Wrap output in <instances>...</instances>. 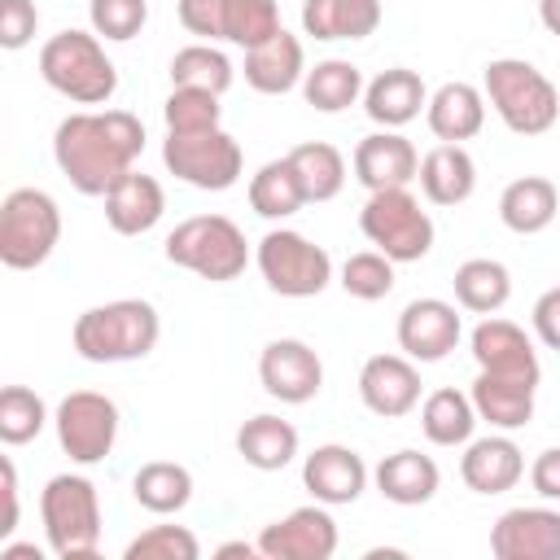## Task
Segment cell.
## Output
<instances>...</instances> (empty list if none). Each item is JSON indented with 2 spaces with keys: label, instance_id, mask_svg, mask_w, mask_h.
Here are the masks:
<instances>
[{
  "label": "cell",
  "instance_id": "cell-1",
  "mask_svg": "<svg viewBox=\"0 0 560 560\" xmlns=\"http://www.w3.org/2000/svg\"><path fill=\"white\" fill-rule=\"evenodd\" d=\"M144 122L127 109H83L57 122L52 162L83 197H105L140 158Z\"/></svg>",
  "mask_w": 560,
  "mask_h": 560
},
{
  "label": "cell",
  "instance_id": "cell-2",
  "mask_svg": "<svg viewBox=\"0 0 560 560\" xmlns=\"http://www.w3.org/2000/svg\"><path fill=\"white\" fill-rule=\"evenodd\" d=\"M162 337V319L153 311V302L144 298H118L105 306H88L74 328L70 341L79 350V359L88 363H131L144 359Z\"/></svg>",
  "mask_w": 560,
  "mask_h": 560
},
{
  "label": "cell",
  "instance_id": "cell-3",
  "mask_svg": "<svg viewBox=\"0 0 560 560\" xmlns=\"http://www.w3.org/2000/svg\"><path fill=\"white\" fill-rule=\"evenodd\" d=\"M481 92L494 105V114L503 118V127L516 136H542L560 118L556 83L521 57H494L481 74Z\"/></svg>",
  "mask_w": 560,
  "mask_h": 560
},
{
  "label": "cell",
  "instance_id": "cell-4",
  "mask_svg": "<svg viewBox=\"0 0 560 560\" xmlns=\"http://www.w3.org/2000/svg\"><path fill=\"white\" fill-rule=\"evenodd\" d=\"M39 79L74 105H105L118 92V70L105 57L101 35L61 31L39 48Z\"/></svg>",
  "mask_w": 560,
  "mask_h": 560
},
{
  "label": "cell",
  "instance_id": "cell-5",
  "mask_svg": "<svg viewBox=\"0 0 560 560\" xmlns=\"http://www.w3.org/2000/svg\"><path fill=\"white\" fill-rule=\"evenodd\" d=\"M44 538L61 560H92L101 547V499L79 472H57L39 494Z\"/></svg>",
  "mask_w": 560,
  "mask_h": 560
},
{
  "label": "cell",
  "instance_id": "cell-6",
  "mask_svg": "<svg viewBox=\"0 0 560 560\" xmlns=\"http://www.w3.org/2000/svg\"><path fill=\"white\" fill-rule=\"evenodd\" d=\"M166 262L210 280V284H228L245 271L249 262V245H245V232L228 219V214H192L184 219L166 245H162Z\"/></svg>",
  "mask_w": 560,
  "mask_h": 560
},
{
  "label": "cell",
  "instance_id": "cell-7",
  "mask_svg": "<svg viewBox=\"0 0 560 560\" xmlns=\"http://www.w3.org/2000/svg\"><path fill=\"white\" fill-rule=\"evenodd\" d=\"M61 241V210L44 188H13L0 206V262L9 271H31L48 262Z\"/></svg>",
  "mask_w": 560,
  "mask_h": 560
},
{
  "label": "cell",
  "instance_id": "cell-8",
  "mask_svg": "<svg viewBox=\"0 0 560 560\" xmlns=\"http://www.w3.org/2000/svg\"><path fill=\"white\" fill-rule=\"evenodd\" d=\"M359 228L394 262H420L433 249V219L420 210V201L407 188L368 192L359 210Z\"/></svg>",
  "mask_w": 560,
  "mask_h": 560
},
{
  "label": "cell",
  "instance_id": "cell-9",
  "mask_svg": "<svg viewBox=\"0 0 560 560\" xmlns=\"http://www.w3.org/2000/svg\"><path fill=\"white\" fill-rule=\"evenodd\" d=\"M254 262H258V271H262V280H267V289L280 293V298H315V293H324L328 280H332V258H328V249L315 245V241H306V236L293 232V228H271V232L258 241Z\"/></svg>",
  "mask_w": 560,
  "mask_h": 560
},
{
  "label": "cell",
  "instance_id": "cell-10",
  "mask_svg": "<svg viewBox=\"0 0 560 560\" xmlns=\"http://www.w3.org/2000/svg\"><path fill=\"white\" fill-rule=\"evenodd\" d=\"M162 162H166V171L175 179H184V184H192L201 192H228L241 179V166H245L241 144L223 127H214V131H188V136L166 131Z\"/></svg>",
  "mask_w": 560,
  "mask_h": 560
},
{
  "label": "cell",
  "instance_id": "cell-11",
  "mask_svg": "<svg viewBox=\"0 0 560 560\" xmlns=\"http://www.w3.org/2000/svg\"><path fill=\"white\" fill-rule=\"evenodd\" d=\"M57 442L74 464H101L118 442V407L96 389H74L57 402Z\"/></svg>",
  "mask_w": 560,
  "mask_h": 560
},
{
  "label": "cell",
  "instance_id": "cell-12",
  "mask_svg": "<svg viewBox=\"0 0 560 560\" xmlns=\"http://www.w3.org/2000/svg\"><path fill=\"white\" fill-rule=\"evenodd\" d=\"M258 551L267 560H328L337 551V521L328 516V503H306L284 521L262 525Z\"/></svg>",
  "mask_w": 560,
  "mask_h": 560
},
{
  "label": "cell",
  "instance_id": "cell-13",
  "mask_svg": "<svg viewBox=\"0 0 560 560\" xmlns=\"http://www.w3.org/2000/svg\"><path fill=\"white\" fill-rule=\"evenodd\" d=\"M258 381H262V389H267L271 398L298 407V402H311V398L319 394V385H324V363H319V354H315L306 341H298V337H276V341H267L262 354H258Z\"/></svg>",
  "mask_w": 560,
  "mask_h": 560
},
{
  "label": "cell",
  "instance_id": "cell-14",
  "mask_svg": "<svg viewBox=\"0 0 560 560\" xmlns=\"http://www.w3.org/2000/svg\"><path fill=\"white\" fill-rule=\"evenodd\" d=\"M464 337V324L451 302L442 298H416L398 315V350L416 363H438L446 359Z\"/></svg>",
  "mask_w": 560,
  "mask_h": 560
},
{
  "label": "cell",
  "instance_id": "cell-15",
  "mask_svg": "<svg viewBox=\"0 0 560 560\" xmlns=\"http://www.w3.org/2000/svg\"><path fill=\"white\" fill-rule=\"evenodd\" d=\"M494 560H560L556 508H508L490 529Z\"/></svg>",
  "mask_w": 560,
  "mask_h": 560
},
{
  "label": "cell",
  "instance_id": "cell-16",
  "mask_svg": "<svg viewBox=\"0 0 560 560\" xmlns=\"http://www.w3.org/2000/svg\"><path fill=\"white\" fill-rule=\"evenodd\" d=\"M359 398L372 416L398 420L420 402V372L407 354H372L359 368Z\"/></svg>",
  "mask_w": 560,
  "mask_h": 560
},
{
  "label": "cell",
  "instance_id": "cell-17",
  "mask_svg": "<svg viewBox=\"0 0 560 560\" xmlns=\"http://www.w3.org/2000/svg\"><path fill=\"white\" fill-rule=\"evenodd\" d=\"M302 486L311 490L315 503H328V508H341V503H354L368 486V464L359 451L341 446V442H324L315 446L306 459H302Z\"/></svg>",
  "mask_w": 560,
  "mask_h": 560
},
{
  "label": "cell",
  "instance_id": "cell-18",
  "mask_svg": "<svg viewBox=\"0 0 560 560\" xmlns=\"http://www.w3.org/2000/svg\"><path fill=\"white\" fill-rule=\"evenodd\" d=\"M468 350H472V359H477V372H499V376H529V381H542L538 354H534L525 328L512 324V319H494V315H486V319L472 328Z\"/></svg>",
  "mask_w": 560,
  "mask_h": 560
},
{
  "label": "cell",
  "instance_id": "cell-19",
  "mask_svg": "<svg viewBox=\"0 0 560 560\" xmlns=\"http://www.w3.org/2000/svg\"><path fill=\"white\" fill-rule=\"evenodd\" d=\"M420 171V153L407 136L398 131H372L354 144V179L368 188V192H381V188H407Z\"/></svg>",
  "mask_w": 560,
  "mask_h": 560
},
{
  "label": "cell",
  "instance_id": "cell-20",
  "mask_svg": "<svg viewBox=\"0 0 560 560\" xmlns=\"http://www.w3.org/2000/svg\"><path fill=\"white\" fill-rule=\"evenodd\" d=\"M534 394H538V381H529V376H499V372H477V381L468 389V398L477 407V420H486L499 433L525 429L534 420Z\"/></svg>",
  "mask_w": 560,
  "mask_h": 560
},
{
  "label": "cell",
  "instance_id": "cell-21",
  "mask_svg": "<svg viewBox=\"0 0 560 560\" xmlns=\"http://www.w3.org/2000/svg\"><path fill=\"white\" fill-rule=\"evenodd\" d=\"M459 477L472 494H503L525 477V455L508 433H490V438L468 442L459 459Z\"/></svg>",
  "mask_w": 560,
  "mask_h": 560
},
{
  "label": "cell",
  "instance_id": "cell-22",
  "mask_svg": "<svg viewBox=\"0 0 560 560\" xmlns=\"http://www.w3.org/2000/svg\"><path fill=\"white\" fill-rule=\"evenodd\" d=\"M429 105V92H424V79L407 66H389L381 70L368 88H363V109L376 127L385 131H398L407 127L411 118H420V109Z\"/></svg>",
  "mask_w": 560,
  "mask_h": 560
},
{
  "label": "cell",
  "instance_id": "cell-23",
  "mask_svg": "<svg viewBox=\"0 0 560 560\" xmlns=\"http://www.w3.org/2000/svg\"><path fill=\"white\" fill-rule=\"evenodd\" d=\"M162 210H166L162 184L153 175L136 171V166L105 192V219H109V228L118 236H144L149 228H158Z\"/></svg>",
  "mask_w": 560,
  "mask_h": 560
},
{
  "label": "cell",
  "instance_id": "cell-24",
  "mask_svg": "<svg viewBox=\"0 0 560 560\" xmlns=\"http://www.w3.org/2000/svg\"><path fill=\"white\" fill-rule=\"evenodd\" d=\"M306 79V52L302 39L289 31H276L267 44L245 52V83L262 96H284Z\"/></svg>",
  "mask_w": 560,
  "mask_h": 560
},
{
  "label": "cell",
  "instance_id": "cell-25",
  "mask_svg": "<svg viewBox=\"0 0 560 560\" xmlns=\"http://www.w3.org/2000/svg\"><path fill=\"white\" fill-rule=\"evenodd\" d=\"M424 122L429 131L442 140V144H459V140H472L481 127H486V92L472 88V83H442L429 105H424Z\"/></svg>",
  "mask_w": 560,
  "mask_h": 560
},
{
  "label": "cell",
  "instance_id": "cell-26",
  "mask_svg": "<svg viewBox=\"0 0 560 560\" xmlns=\"http://www.w3.org/2000/svg\"><path fill=\"white\" fill-rule=\"evenodd\" d=\"M420 192L433 201V206H459L472 197L477 188V162L468 158L464 144H433L424 158H420Z\"/></svg>",
  "mask_w": 560,
  "mask_h": 560
},
{
  "label": "cell",
  "instance_id": "cell-27",
  "mask_svg": "<svg viewBox=\"0 0 560 560\" xmlns=\"http://www.w3.org/2000/svg\"><path fill=\"white\" fill-rule=\"evenodd\" d=\"M560 210V192L547 175H521L499 192V219L516 236H538L551 228Z\"/></svg>",
  "mask_w": 560,
  "mask_h": 560
},
{
  "label": "cell",
  "instance_id": "cell-28",
  "mask_svg": "<svg viewBox=\"0 0 560 560\" xmlns=\"http://www.w3.org/2000/svg\"><path fill=\"white\" fill-rule=\"evenodd\" d=\"M372 477H376V490L389 503H398V508H420L442 486L438 464L429 455H420V451H394V455H385Z\"/></svg>",
  "mask_w": 560,
  "mask_h": 560
},
{
  "label": "cell",
  "instance_id": "cell-29",
  "mask_svg": "<svg viewBox=\"0 0 560 560\" xmlns=\"http://www.w3.org/2000/svg\"><path fill=\"white\" fill-rule=\"evenodd\" d=\"M381 26V0H302V31L315 39H368Z\"/></svg>",
  "mask_w": 560,
  "mask_h": 560
},
{
  "label": "cell",
  "instance_id": "cell-30",
  "mask_svg": "<svg viewBox=\"0 0 560 560\" xmlns=\"http://www.w3.org/2000/svg\"><path fill=\"white\" fill-rule=\"evenodd\" d=\"M236 451L249 468L258 472H280L284 464H293L298 455V429L271 411L262 416H249L241 429H236Z\"/></svg>",
  "mask_w": 560,
  "mask_h": 560
},
{
  "label": "cell",
  "instance_id": "cell-31",
  "mask_svg": "<svg viewBox=\"0 0 560 560\" xmlns=\"http://www.w3.org/2000/svg\"><path fill=\"white\" fill-rule=\"evenodd\" d=\"M455 302L472 315H494L512 298V271L499 258H468L455 267Z\"/></svg>",
  "mask_w": 560,
  "mask_h": 560
},
{
  "label": "cell",
  "instance_id": "cell-32",
  "mask_svg": "<svg viewBox=\"0 0 560 560\" xmlns=\"http://www.w3.org/2000/svg\"><path fill=\"white\" fill-rule=\"evenodd\" d=\"M363 70L354 61H341V57H328V61H315L302 79V96L311 109L319 114H341L350 109L359 96H363Z\"/></svg>",
  "mask_w": 560,
  "mask_h": 560
},
{
  "label": "cell",
  "instance_id": "cell-33",
  "mask_svg": "<svg viewBox=\"0 0 560 560\" xmlns=\"http://www.w3.org/2000/svg\"><path fill=\"white\" fill-rule=\"evenodd\" d=\"M420 429L433 446H468L472 429H477V407L468 394L459 389H433L420 407Z\"/></svg>",
  "mask_w": 560,
  "mask_h": 560
},
{
  "label": "cell",
  "instance_id": "cell-34",
  "mask_svg": "<svg viewBox=\"0 0 560 560\" xmlns=\"http://www.w3.org/2000/svg\"><path fill=\"white\" fill-rule=\"evenodd\" d=\"M131 494L144 512L153 516H171V512H184L188 499H192V472L175 459H153L144 464L136 477H131Z\"/></svg>",
  "mask_w": 560,
  "mask_h": 560
},
{
  "label": "cell",
  "instance_id": "cell-35",
  "mask_svg": "<svg viewBox=\"0 0 560 560\" xmlns=\"http://www.w3.org/2000/svg\"><path fill=\"white\" fill-rule=\"evenodd\" d=\"M284 158L298 171L306 201H332L341 192V184H346V158L328 140H306V144L289 149Z\"/></svg>",
  "mask_w": 560,
  "mask_h": 560
},
{
  "label": "cell",
  "instance_id": "cell-36",
  "mask_svg": "<svg viewBox=\"0 0 560 560\" xmlns=\"http://www.w3.org/2000/svg\"><path fill=\"white\" fill-rule=\"evenodd\" d=\"M249 206L254 214L262 219H289L306 206V192H302V179L298 171L289 166V158H276V162H262L249 179Z\"/></svg>",
  "mask_w": 560,
  "mask_h": 560
},
{
  "label": "cell",
  "instance_id": "cell-37",
  "mask_svg": "<svg viewBox=\"0 0 560 560\" xmlns=\"http://www.w3.org/2000/svg\"><path fill=\"white\" fill-rule=\"evenodd\" d=\"M232 79H236V70L214 44H188L171 57V88H201V92L223 96L232 88Z\"/></svg>",
  "mask_w": 560,
  "mask_h": 560
},
{
  "label": "cell",
  "instance_id": "cell-38",
  "mask_svg": "<svg viewBox=\"0 0 560 560\" xmlns=\"http://www.w3.org/2000/svg\"><path fill=\"white\" fill-rule=\"evenodd\" d=\"M276 31H284L276 0H228L223 4V39L228 44L249 52V48L267 44Z\"/></svg>",
  "mask_w": 560,
  "mask_h": 560
},
{
  "label": "cell",
  "instance_id": "cell-39",
  "mask_svg": "<svg viewBox=\"0 0 560 560\" xmlns=\"http://www.w3.org/2000/svg\"><path fill=\"white\" fill-rule=\"evenodd\" d=\"M48 424V407L35 389L26 385H4L0 394V442L4 446H22L31 438H39V429Z\"/></svg>",
  "mask_w": 560,
  "mask_h": 560
},
{
  "label": "cell",
  "instance_id": "cell-40",
  "mask_svg": "<svg viewBox=\"0 0 560 560\" xmlns=\"http://www.w3.org/2000/svg\"><path fill=\"white\" fill-rule=\"evenodd\" d=\"M162 118H166V131H214L219 118H223V105L214 92H201V88H171L166 105H162Z\"/></svg>",
  "mask_w": 560,
  "mask_h": 560
},
{
  "label": "cell",
  "instance_id": "cell-41",
  "mask_svg": "<svg viewBox=\"0 0 560 560\" xmlns=\"http://www.w3.org/2000/svg\"><path fill=\"white\" fill-rule=\"evenodd\" d=\"M341 289L359 302H381L389 298L394 289V258H385L381 249H363V254H350L341 262Z\"/></svg>",
  "mask_w": 560,
  "mask_h": 560
},
{
  "label": "cell",
  "instance_id": "cell-42",
  "mask_svg": "<svg viewBox=\"0 0 560 560\" xmlns=\"http://www.w3.org/2000/svg\"><path fill=\"white\" fill-rule=\"evenodd\" d=\"M127 560H197L201 542L192 529L184 525H149L144 534H136L122 551Z\"/></svg>",
  "mask_w": 560,
  "mask_h": 560
},
{
  "label": "cell",
  "instance_id": "cell-43",
  "mask_svg": "<svg viewBox=\"0 0 560 560\" xmlns=\"http://www.w3.org/2000/svg\"><path fill=\"white\" fill-rule=\"evenodd\" d=\"M88 18H92V31L101 39H114V44H127L144 31L149 22V0H92L88 4Z\"/></svg>",
  "mask_w": 560,
  "mask_h": 560
},
{
  "label": "cell",
  "instance_id": "cell-44",
  "mask_svg": "<svg viewBox=\"0 0 560 560\" xmlns=\"http://www.w3.org/2000/svg\"><path fill=\"white\" fill-rule=\"evenodd\" d=\"M35 26H39L35 0H0V48H9V52L26 48Z\"/></svg>",
  "mask_w": 560,
  "mask_h": 560
},
{
  "label": "cell",
  "instance_id": "cell-45",
  "mask_svg": "<svg viewBox=\"0 0 560 560\" xmlns=\"http://www.w3.org/2000/svg\"><path fill=\"white\" fill-rule=\"evenodd\" d=\"M223 4L228 0H179L184 31L201 39H223Z\"/></svg>",
  "mask_w": 560,
  "mask_h": 560
},
{
  "label": "cell",
  "instance_id": "cell-46",
  "mask_svg": "<svg viewBox=\"0 0 560 560\" xmlns=\"http://www.w3.org/2000/svg\"><path fill=\"white\" fill-rule=\"evenodd\" d=\"M534 332H538V341L547 346V350H560V284L556 289H547L538 302H534Z\"/></svg>",
  "mask_w": 560,
  "mask_h": 560
},
{
  "label": "cell",
  "instance_id": "cell-47",
  "mask_svg": "<svg viewBox=\"0 0 560 560\" xmlns=\"http://www.w3.org/2000/svg\"><path fill=\"white\" fill-rule=\"evenodd\" d=\"M529 486L542 499H560V446H547L534 464H529Z\"/></svg>",
  "mask_w": 560,
  "mask_h": 560
},
{
  "label": "cell",
  "instance_id": "cell-48",
  "mask_svg": "<svg viewBox=\"0 0 560 560\" xmlns=\"http://www.w3.org/2000/svg\"><path fill=\"white\" fill-rule=\"evenodd\" d=\"M0 472H4V525H0V538H9L18 529V468H13L9 455L0 459Z\"/></svg>",
  "mask_w": 560,
  "mask_h": 560
},
{
  "label": "cell",
  "instance_id": "cell-49",
  "mask_svg": "<svg viewBox=\"0 0 560 560\" xmlns=\"http://www.w3.org/2000/svg\"><path fill=\"white\" fill-rule=\"evenodd\" d=\"M538 18L551 35H560V0H538Z\"/></svg>",
  "mask_w": 560,
  "mask_h": 560
},
{
  "label": "cell",
  "instance_id": "cell-50",
  "mask_svg": "<svg viewBox=\"0 0 560 560\" xmlns=\"http://www.w3.org/2000/svg\"><path fill=\"white\" fill-rule=\"evenodd\" d=\"M214 556H245L249 560V556H262V551H258V542H223Z\"/></svg>",
  "mask_w": 560,
  "mask_h": 560
},
{
  "label": "cell",
  "instance_id": "cell-51",
  "mask_svg": "<svg viewBox=\"0 0 560 560\" xmlns=\"http://www.w3.org/2000/svg\"><path fill=\"white\" fill-rule=\"evenodd\" d=\"M0 556H4V560H39V551H35L31 542H9Z\"/></svg>",
  "mask_w": 560,
  "mask_h": 560
}]
</instances>
